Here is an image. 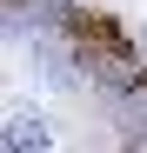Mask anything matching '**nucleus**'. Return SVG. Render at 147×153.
<instances>
[{
  "instance_id": "f257e3e1",
  "label": "nucleus",
  "mask_w": 147,
  "mask_h": 153,
  "mask_svg": "<svg viewBox=\"0 0 147 153\" xmlns=\"http://www.w3.org/2000/svg\"><path fill=\"white\" fill-rule=\"evenodd\" d=\"M67 33H74V47H87V53H100V60H127L134 53V40L120 33L107 13H80V7H74L67 13Z\"/></svg>"
}]
</instances>
